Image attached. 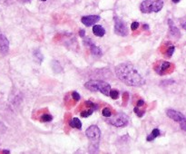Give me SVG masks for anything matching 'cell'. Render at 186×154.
<instances>
[{
    "mask_svg": "<svg viewBox=\"0 0 186 154\" xmlns=\"http://www.w3.org/2000/svg\"><path fill=\"white\" fill-rule=\"evenodd\" d=\"M138 27H139V23H138V22H133V23H132V25H131V29H132L133 31L137 30Z\"/></svg>",
    "mask_w": 186,
    "mask_h": 154,
    "instance_id": "cell-27",
    "label": "cell"
},
{
    "mask_svg": "<svg viewBox=\"0 0 186 154\" xmlns=\"http://www.w3.org/2000/svg\"><path fill=\"white\" fill-rule=\"evenodd\" d=\"M114 33L120 36H126L128 35V28L123 20L118 17H114Z\"/></svg>",
    "mask_w": 186,
    "mask_h": 154,
    "instance_id": "cell-6",
    "label": "cell"
},
{
    "mask_svg": "<svg viewBox=\"0 0 186 154\" xmlns=\"http://www.w3.org/2000/svg\"><path fill=\"white\" fill-rule=\"evenodd\" d=\"M84 45L91 46V45L94 44V42H93L89 37H84Z\"/></svg>",
    "mask_w": 186,
    "mask_h": 154,
    "instance_id": "cell-24",
    "label": "cell"
},
{
    "mask_svg": "<svg viewBox=\"0 0 186 154\" xmlns=\"http://www.w3.org/2000/svg\"><path fill=\"white\" fill-rule=\"evenodd\" d=\"M166 115L170 119H172V120H173L174 122H181L185 118L182 113H181L180 112H177L175 110H172V109H168L166 111Z\"/></svg>",
    "mask_w": 186,
    "mask_h": 154,
    "instance_id": "cell-10",
    "label": "cell"
},
{
    "mask_svg": "<svg viewBox=\"0 0 186 154\" xmlns=\"http://www.w3.org/2000/svg\"><path fill=\"white\" fill-rule=\"evenodd\" d=\"M84 87L91 92H99L105 96H110L111 85L101 80H90L84 83Z\"/></svg>",
    "mask_w": 186,
    "mask_h": 154,
    "instance_id": "cell-3",
    "label": "cell"
},
{
    "mask_svg": "<svg viewBox=\"0 0 186 154\" xmlns=\"http://www.w3.org/2000/svg\"><path fill=\"white\" fill-rule=\"evenodd\" d=\"M85 135L90 140L89 152L96 153L99 149V142L101 138V131L96 125H92L85 131Z\"/></svg>",
    "mask_w": 186,
    "mask_h": 154,
    "instance_id": "cell-2",
    "label": "cell"
},
{
    "mask_svg": "<svg viewBox=\"0 0 186 154\" xmlns=\"http://www.w3.org/2000/svg\"><path fill=\"white\" fill-rule=\"evenodd\" d=\"M34 57H35V61L38 62V64H41L42 61H43V59H44L43 55L41 54L40 50H38V49H36V50L34 51Z\"/></svg>",
    "mask_w": 186,
    "mask_h": 154,
    "instance_id": "cell-16",
    "label": "cell"
},
{
    "mask_svg": "<svg viewBox=\"0 0 186 154\" xmlns=\"http://www.w3.org/2000/svg\"><path fill=\"white\" fill-rule=\"evenodd\" d=\"M174 50H175V47H174V46H170V47L167 49V51H166V56H167L168 57H171V56H172L173 52H174Z\"/></svg>",
    "mask_w": 186,
    "mask_h": 154,
    "instance_id": "cell-23",
    "label": "cell"
},
{
    "mask_svg": "<svg viewBox=\"0 0 186 154\" xmlns=\"http://www.w3.org/2000/svg\"><path fill=\"white\" fill-rule=\"evenodd\" d=\"M163 7L162 0H145L140 5V10L144 14L157 13L163 9Z\"/></svg>",
    "mask_w": 186,
    "mask_h": 154,
    "instance_id": "cell-4",
    "label": "cell"
},
{
    "mask_svg": "<svg viewBox=\"0 0 186 154\" xmlns=\"http://www.w3.org/2000/svg\"><path fill=\"white\" fill-rule=\"evenodd\" d=\"M72 97H73V99H74L75 101H77L80 100V95H79V93L76 92H72Z\"/></svg>",
    "mask_w": 186,
    "mask_h": 154,
    "instance_id": "cell-26",
    "label": "cell"
},
{
    "mask_svg": "<svg viewBox=\"0 0 186 154\" xmlns=\"http://www.w3.org/2000/svg\"><path fill=\"white\" fill-rule=\"evenodd\" d=\"M69 126L72 127V128H75V129L81 130L82 129V122L78 118L75 117V118H73L69 121Z\"/></svg>",
    "mask_w": 186,
    "mask_h": 154,
    "instance_id": "cell-13",
    "label": "cell"
},
{
    "mask_svg": "<svg viewBox=\"0 0 186 154\" xmlns=\"http://www.w3.org/2000/svg\"><path fill=\"white\" fill-rule=\"evenodd\" d=\"M18 2H20V3H23V4H26V3H29L31 0H17Z\"/></svg>",
    "mask_w": 186,
    "mask_h": 154,
    "instance_id": "cell-30",
    "label": "cell"
},
{
    "mask_svg": "<svg viewBox=\"0 0 186 154\" xmlns=\"http://www.w3.org/2000/svg\"><path fill=\"white\" fill-rule=\"evenodd\" d=\"M145 101H143V100H139L138 101H137V107H142V106H145Z\"/></svg>",
    "mask_w": 186,
    "mask_h": 154,
    "instance_id": "cell-28",
    "label": "cell"
},
{
    "mask_svg": "<svg viewBox=\"0 0 186 154\" xmlns=\"http://www.w3.org/2000/svg\"><path fill=\"white\" fill-rule=\"evenodd\" d=\"M106 122L114 126V127H117V128H122V127H125L128 122H129V118L126 114L124 113H116L114 114V116H111V117H108L106 119Z\"/></svg>",
    "mask_w": 186,
    "mask_h": 154,
    "instance_id": "cell-5",
    "label": "cell"
},
{
    "mask_svg": "<svg viewBox=\"0 0 186 154\" xmlns=\"http://www.w3.org/2000/svg\"><path fill=\"white\" fill-rule=\"evenodd\" d=\"M180 127H181V130L186 131V117L181 122H180Z\"/></svg>",
    "mask_w": 186,
    "mask_h": 154,
    "instance_id": "cell-25",
    "label": "cell"
},
{
    "mask_svg": "<svg viewBox=\"0 0 186 154\" xmlns=\"http://www.w3.org/2000/svg\"><path fill=\"white\" fill-rule=\"evenodd\" d=\"M99 16H85L83 17L81 19V22L85 26H92L96 25L99 20H100Z\"/></svg>",
    "mask_w": 186,
    "mask_h": 154,
    "instance_id": "cell-9",
    "label": "cell"
},
{
    "mask_svg": "<svg viewBox=\"0 0 186 154\" xmlns=\"http://www.w3.org/2000/svg\"><path fill=\"white\" fill-rule=\"evenodd\" d=\"M52 120H53L52 115L47 114V113L43 114V115L41 116V118H40V121H41L42 122H51Z\"/></svg>",
    "mask_w": 186,
    "mask_h": 154,
    "instance_id": "cell-17",
    "label": "cell"
},
{
    "mask_svg": "<svg viewBox=\"0 0 186 154\" xmlns=\"http://www.w3.org/2000/svg\"><path fill=\"white\" fill-rule=\"evenodd\" d=\"M119 96V92L117 90H111L110 92V97L114 100H116Z\"/></svg>",
    "mask_w": 186,
    "mask_h": 154,
    "instance_id": "cell-22",
    "label": "cell"
},
{
    "mask_svg": "<svg viewBox=\"0 0 186 154\" xmlns=\"http://www.w3.org/2000/svg\"><path fill=\"white\" fill-rule=\"evenodd\" d=\"M172 66V64L166 61H160L155 65V71L157 74H159L160 75H163L164 74H166L167 70H169V68Z\"/></svg>",
    "mask_w": 186,
    "mask_h": 154,
    "instance_id": "cell-7",
    "label": "cell"
},
{
    "mask_svg": "<svg viewBox=\"0 0 186 154\" xmlns=\"http://www.w3.org/2000/svg\"><path fill=\"white\" fill-rule=\"evenodd\" d=\"M41 1H47V0H41Z\"/></svg>",
    "mask_w": 186,
    "mask_h": 154,
    "instance_id": "cell-34",
    "label": "cell"
},
{
    "mask_svg": "<svg viewBox=\"0 0 186 154\" xmlns=\"http://www.w3.org/2000/svg\"><path fill=\"white\" fill-rule=\"evenodd\" d=\"M182 28H183L184 30H186V22L182 25Z\"/></svg>",
    "mask_w": 186,
    "mask_h": 154,
    "instance_id": "cell-33",
    "label": "cell"
},
{
    "mask_svg": "<svg viewBox=\"0 0 186 154\" xmlns=\"http://www.w3.org/2000/svg\"><path fill=\"white\" fill-rule=\"evenodd\" d=\"M93 33H94L95 35H96L98 37H102L105 34V29L100 25H94V27H93Z\"/></svg>",
    "mask_w": 186,
    "mask_h": 154,
    "instance_id": "cell-12",
    "label": "cell"
},
{
    "mask_svg": "<svg viewBox=\"0 0 186 154\" xmlns=\"http://www.w3.org/2000/svg\"><path fill=\"white\" fill-rule=\"evenodd\" d=\"M114 72L117 78L126 85L140 87L145 84V78L131 64H127V63L120 64L115 67Z\"/></svg>",
    "mask_w": 186,
    "mask_h": 154,
    "instance_id": "cell-1",
    "label": "cell"
},
{
    "mask_svg": "<svg viewBox=\"0 0 186 154\" xmlns=\"http://www.w3.org/2000/svg\"><path fill=\"white\" fill-rule=\"evenodd\" d=\"M160 134H161V132H160V131L158 130V129H154L153 131H152V133L150 134V135H148L147 136V141H151V140H154L155 138H157V137H159L160 136Z\"/></svg>",
    "mask_w": 186,
    "mask_h": 154,
    "instance_id": "cell-15",
    "label": "cell"
},
{
    "mask_svg": "<svg viewBox=\"0 0 186 154\" xmlns=\"http://www.w3.org/2000/svg\"><path fill=\"white\" fill-rule=\"evenodd\" d=\"M84 34H85V32H84V29H81V30L79 31V35H80L81 37H83V38L85 36V35H84Z\"/></svg>",
    "mask_w": 186,
    "mask_h": 154,
    "instance_id": "cell-29",
    "label": "cell"
},
{
    "mask_svg": "<svg viewBox=\"0 0 186 154\" xmlns=\"http://www.w3.org/2000/svg\"><path fill=\"white\" fill-rule=\"evenodd\" d=\"M9 51V41L3 34H0V55H7Z\"/></svg>",
    "mask_w": 186,
    "mask_h": 154,
    "instance_id": "cell-8",
    "label": "cell"
},
{
    "mask_svg": "<svg viewBox=\"0 0 186 154\" xmlns=\"http://www.w3.org/2000/svg\"><path fill=\"white\" fill-rule=\"evenodd\" d=\"M84 104H85V105H86L87 107H89V108L93 109V110H94V111L97 110V105H96V104H94V102L90 101H86L84 102Z\"/></svg>",
    "mask_w": 186,
    "mask_h": 154,
    "instance_id": "cell-20",
    "label": "cell"
},
{
    "mask_svg": "<svg viewBox=\"0 0 186 154\" xmlns=\"http://www.w3.org/2000/svg\"><path fill=\"white\" fill-rule=\"evenodd\" d=\"M102 114H103L104 117H106V118L111 117V116H112V111H111L110 108L105 107V108L103 109V111H102Z\"/></svg>",
    "mask_w": 186,
    "mask_h": 154,
    "instance_id": "cell-18",
    "label": "cell"
},
{
    "mask_svg": "<svg viewBox=\"0 0 186 154\" xmlns=\"http://www.w3.org/2000/svg\"><path fill=\"white\" fill-rule=\"evenodd\" d=\"M133 112L135 113V114L138 116V117H143L144 115H145V110H140V109H139V107H135L134 109H133Z\"/></svg>",
    "mask_w": 186,
    "mask_h": 154,
    "instance_id": "cell-21",
    "label": "cell"
},
{
    "mask_svg": "<svg viewBox=\"0 0 186 154\" xmlns=\"http://www.w3.org/2000/svg\"><path fill=\"white\" fill-rule=\"evenodd\" d=\"M172 1L173 2V3H175V4H177V3H179L181 0H172Z\"/></svg>",
    "mask_w": 186,
    "mask_h": 154,
    "instance_id": "cell-32",
    "label": "cell"
},
{
    "mask_svg": "<svg viewBox=\"0 0 186 154\" xmlns=\"http://www.w3.org/2000/svg\"><path fill=\"white\" fill-rule=\"evenodd\" d=\"M94 113V110L93 109H89V110H85V111H82L81 112V113H80V115L82 116V117H84V118H86V117H89L90 115H92V113Z\"/></svg>",
    "mask_w": 186,
    "mask_h": 154,
    "instance_id": "cell-19",
    "label": "cell"
},
{
    "mask_svg": "<svg viewBox=\"0 0 186 154\" xmlns=\"http://www.w3.org/2000/svg\"><path fill=\"white\" fill-rule=\"evenodd\" d=\"M90 50H91V53L94 55V56H102V51L101 49L96 46L95 44L90 46Z\"/></svg>",
    "mask_w": 186,
    "mask_h": 154,
    "instance_id": "cell-14",
    "label": "cell"
},
{
    "mask_svg": "<svg viewBox=\"0 0 186 154\" xmlns=\"http://www.w3.org/2000/svg\"><path fill=\"white\" fill-rule=\"evenodd\" d=\"M144 30H149V26L148 25H144Z\"/></svg>",
    "mask_w": 186,
    "mask_h": 154,
    "instance_id": "cell-31",
    "label": "cell"
},
{
    "mask_svg": "<svg viewBox=\"0 0 186 154\" xmlns=\"http://www.w3.org/2000/svg\"><path fill=\"white\" fill-rule=\"evenodd\" d=\"M168 25H169V27H170V34L176 37V38H179L181 36V34H180V31L179 29L175 26V25L173 24V22L172 21V19H169L168 20Z\"/></svg>",
    "mask_w": 186,
    "mask_h": 154,
    "instance_id": "cell-11",
    "label": "cell"
}]
</instances>
